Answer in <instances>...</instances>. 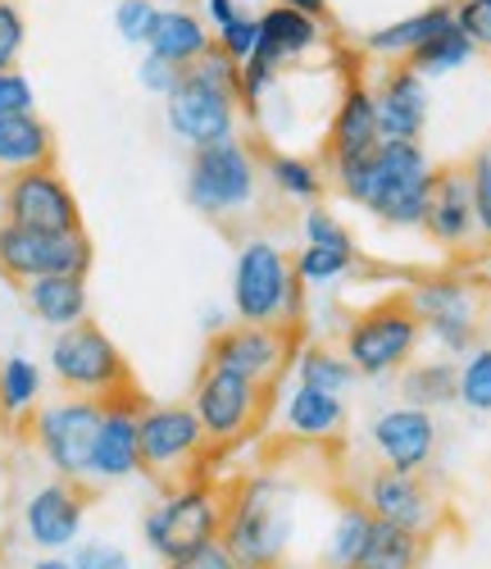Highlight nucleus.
Returning <instances> with one entry per match:
<instances>
[{
    "label": "nucleus",
    "mask_w": 491,
    "mask_h": 569,
    "mask_svg": "<svg viewBox=\"0 0 491 569\" xmlns=\"http://www.w3.org/2000/svg\"><path fill=\"white\" fill-rule=\"evenodd\" d=\"M328 192L369 210L382 228H419L432 192V160L419 141H378L369 156L328 169Z\"/></svg>",
    "instance_id": "f257e3e1"
},
{
    "label": "nucleus",
    "mask_w": 491,
    "mask_h": 569,
    "mask_svg": "<svg viewBox=\"0 0 491 569\" xmlns=\"http://www.w3.org/2000/svg\"><path fill=\"white\" fill-rule=\"evenodd\" d=\"M264 164H260V147L246 141L241 132L214 147H196L187 160V182L182 197L196 214H206L210 223H232L260 210L264 197Z\"/></svg>",
    "instance_id": "f03ea898"
},
{
    "label": "nucleus",
    "mask_w": 491,
    "mask_h": 569,
    "mask_svg": "<svg viewBox=\"0 0 491 569\" xmlns=\"http://www.w3.org/2000/svg\"><path fill=\"white\" fill-rule=\"evenodd\" d=\"M232 315L241 323H282L301 333L305 282L291 269V251L273 237H246L232 264Z\"/></svg>",
    "instance_id": "7ed1b4c3"
},
{
    "label": "nucleus",
    "mask_w": 491,
    "mask_h": 569,
    "mask_svg": "<svg viewBox=\"0 0 491 569\" xmlns=\"http://www.w3.org/2000/svg\"><path fill=\"white\" fill-rule=\"evenodd\" d=\"M219 542L241 569L282 565L291 542V501L273 479H246L228 488V519Z\"/></svg>",
    "instance_id": "20e7f679"
},
{
    "label": "nucleus",
    "mask_w": 491,
    "mask_h": 569,
    "mask_svg": "<svg viewBox=\"0 0 491 569\" xmlns=\"http://www.w3.org/2000/svg\"><path fill=\"white\" fill-rule=\"evenodd\" d=\"M223 519H228V488H219L210 479H191V483L169 488L160 506L146 510L141 538L160 565H173V560L191 556L196 547L219 542Z\"/></svg>",
    "instance_id": "39448f33"
},
{
    "label": "nucleus",
    "mask_w": 491,
    "mask_h": 569,
    "mask_svg": "<svg viewBox=\"0 0 491 569\" xmlns=\"http://www.w3.org/2000/svg\"><path fill=\"white\" fill-rule=\"evenodd\" d=\"M51 378H56V388L64 397H96V401H110V397L137 388L132 365L123 360L114 338L91 315L56 333V342H51Z\"/></svg>",
    "instance_id": "423d86ee"
},
{
    "label": "nucleus",
    "mask_w": 491,
    "mask_h": 569,
    "mask_svg": "<svg viewBox=\"0 0 491 569\" xmlns=\"http://www.w3.org/2000/svg\"><path fill=\"white\" fill-rule=\"evenodd\" d=\"M423 338V323L410 306L405 292H391L382 301H373L369 310L351 315L347 333H341V351L355 365L360 378H387V373H401Z\"/></svg>",
    "instance_id": "0eeeda50"
},
{
    "label": "nucleus",
    "mask_w": 491,
    "mask_h": 569,
    "mask_svg": "<svg viewBox=\"0 0 491 569\" xmlns=\"http://www.w3.org/2000/svg\"><path fill=\"white\" fill-rule=\"evenodd\" d=\"M210 451L214 447H210L191 406H178V401H169V406L146 401L141 406V473L151 483H160L164 492L178 483L201 479Z\"/></svg>",
    "instance_id": "6e6552de"
},
{
    "label": "nucleus",
    "mask_w": 491,
    "mask_h": 569,
    "mask_svg": "<svg viewBox=\"0 0 491 569\" xmlns=\"http://www.w3.org/2000/svg\"><path fill=\"white\" fill-rule=\"evenodd\" d=\"M101 410L106 401L96 397H64L28 415L23 429L56 479L91 483V447H96V429H101Z\"/></svg>",
    "instance_id": "1a4fd4ad"
},
{
    "label": "nucleus",
    "mask_w": 491,
    "mask_h": 569,
    "mask_svg": "<svg viewBox=\"0 0 491 569\" xmlns=\"http://www.w3.org/2000/svg\"><path fill=\"white\" fill-rule=\"evenodd\" d=\"M269 397H273V388L255 383V378L219 369V365H206L201 378H196L191 410H196V419H201L210 447L214 451H228V447L246 442L264 423Z\"/></svg>",
    "instance_id": "9d476101"
},
{
    "label": "nucleus",
    "mask_w": 491,
    "mask_h": 569,
    "mask_svg": "<svg viewBox=\"0 0 491 569\" xmlns=\"http://www.w3.org/2000/svg\"><path fill=\"white\" fill-rule=\"evenodd\" d=\"M423 333L451 356H469L482 333V288H473L469 278L441 273V278H419L405 292Z\"/></svg>",
    "instance_id": "9b49d317"
},
{
    "label": "nucleus",
    "mask_w": 491,
    "mask_h": 569,
    "mask_svg": "<svg viewBox=\"0 0 491 569\" xmlns=\"http://www.w3.org/2000/svg\"><path fill=\"white\" fill-rule=\"evenodd\" d=\"M91 237L82 232H41V228H19L0 219V278L23 288L32 278L51 273H91Z\"/></svg>",
    "instance_id": "f8f14e48"
},
{
    "label": "nucleus",
    "mask_w": 491,
    "mask_h": 569,
    "mask_svg": "<svg viewBox=\"0 0 491 569\" xmlns=\"http://www.w3.org/2000/svg\"><path fill=\"white\" fill-rule=\"evenodd\" d=\"M297 328H282V323H228L206 342V365H219V369H232V373H246L255 383L273 388L282 383L287 365L297 360Z\"/></svg>",
    "instance_id": "ddd939ff"
},
{
    "label": "nucleus",
    "mask_w": 491,
    "mask_h": 569,
    "mask_svg": "<svg viewBox=\"0 0 491 569\" xmlns=\"http://www.w3.org/2000/svg\"><path fill=\"white\" fill-rule=\"evenodd\" d=\"M0 219L41 232H82V206L56 164L0 178Z\"/></svg>",
    "instance_id": "4468645a"
},
{
    "label": "nucleus",
    "mask_w": 491,
    "mask_h": 569,
    "mask_svg": "<svg viewBox=\"0 0 491 569\" xmlns=\"http://www.w3.org/2000/svg\"><path fill=\"white\" fill-rule=\"evenodd\" d=\"M164 123L178 141L187 147H214V141H228L237 137L241 128V101L237 91L201 78V73H182V82L164 97Z\"/></svg>",
    "instance_id": "2eb2a0df"
},
{
    "label": "nucleus",
    "mask_w": 491,
    "mask_h": 569,
    "mask_svg": "<svg viewBox=\"0 0 491 569\" xmlns=\"http://www.w3.org/2000/svg\"><path fill=\"white\" fill-rule=\"evenodd\" d=\"M360 501L373 519H387V525H401L419 538H432L441 525V501L432 497V488L419 479V473H401V469H369V479L360 488Z\"/></svg>",
    "instance_id": "dca6fc26"
},
{
    "label": "nucleus",
    "mask_w": 491,
    "mask_h": 569,
    "mask_svg": "<svg viewBox=\"0 0 491 569\" xmlns=\"http://www.w3.org/2000/svg\"><path fill=\"white\" fill-rule=\"evenodd\" d=\"M141 388L119 392L101 410V429L91 447V483H123L141 473Z\"/></svg>",
    "instance_id": "f3484780"
},
{
    "label": "nucleus",
    "mask_w": 491,
    "mask_h": 569,
    "mask_svg": "<svg viewBox=\"0 0 491 569\" xmlns=\"http://www.w3.org/2000/svg\"><path fill=\"white\" fill-rule=\"evenodd\" d=\"M87 506H91V488L87 483H73V479L41 483L23 501V533H28V542L37 551H46V556H60L64 547L78 542Z\"/></svg>",
    "instance_id": "a211bd4d"
},
{
    "label": "nucleus",
    "mask_w": 491,
    "mask_h": 569,
    "mask_svg": "<svg viewBox=\"0 0 491 569\" xmlns=\"http://www.w3.org/2000/svg\"><path fill=\"white\" fill-rule=\"evenodd\" d=\"M369 442L378 451V465L423 473L437 456V419L423 406H391L369 423Z\"/></svg>",
    "instance_id": "6ab92c4d"
},
{
    "label": "nucleus",
    "mask_w": 491,
    "mask_h": 569,
    "mask_svg": "<svg viewBox=\"0 0 491 569\" xmlns=\"http://www.w3.org/2000/svg\"><path fill=\"white\" fill-rule=\"evenodd\" d=\"M382 141V128H378V106H373V87L364 78H347L341 97L332 106V119H328V132H323V169L332 164H347V160H360L369 156Z\"/></svg>",
    "instance_id": "aec40b11"
},
{
    "label": "nucleus",
    "mask_w": 491,
    "mask_h": 569,
    "mask_svg": "<svg viewBox=\"0 0 491 569\" xmlns=\"http://www.w3.org/2000/svg\"><path fill=\"white\" fill-rule=\"evenodd\" d=\"M419 228L447 251L473 247L478 214H473V192H469L464 164H432V192H428V210H423Z\"/></svg>",
    "instance_id": "412c9836"
},
{
    "label": "nucleus",
    "mask_w": 491,
    "mask_h": 569,
    "mask_svg": "<svg viewBox=\"0 0 491 569\" xmlns=\"http://www.w3.org/2000/svg\"><path fill=\"white\" fill-rule=\"evenodd\" d=\"M373 87V106H378V128L382 141H419L428 128V82L414 73L405 60L382 64Z\"/></svg>",
    "instance_id": "4be33fe9"
},
{
    "label": "nucleus",
    "mask_w": 491,
    "mask_h": 569,
    "mask_svg": "<svg viewBox=\"0 0 491 569\" xmlns=\"http://www.w3.org/2000/svg\"><path fill=\"white\" fill-rule=\"evenodd\" d=\"M328 32L319 19L301 14V10H287V6H273L260 14V46H255V56L269 64V69H291V64H301L305 56L323 51L328 46Z\"/></svg>",
    "instance_id": "5701e85b"
},
{
    "label": "nucleus",
    "mask_w": 491,
    "mask_h": 569,
    "mask_svg": "<svg viewBox=\"0 0 491 569\" xmlns=\"http://www.w3.org/2000/svg\"><path fill=\"white\" fill-rule=\"evenodd\" d=\"M210 46H214V28L187 6H160L156 28L146 37V51L178 64V69H191Z\"/></svg>",
    "instance_id": "b1692460"
},
{
    "label": "nucleus",
    "mask_w": 491,
    "mask_h": 569,
    "mask_svg": "<svg viewBox=\"0 0 491 569\" xmlns=\"http://www.w3.org/2000/svg\"><path fill=\"white\" fill-rule=\"evenodd\" d=\"M451 19H455V6H451V0H441V6H428V10L405 14V19H397V23H382V28H373V32L360 37V56H373V60H382V64L410 60L419 46H423L437 28H447Z\"/></svg>",
    "instance_id": "393cba45"
},
{
    "label": "nucleus",
    "mask_w": 491,
    "mask_h": 569,
    "mask_svg": "<svg viewBox=\"0 0 491 569\" xmlns=\"http://www.w3.org/2000/svg\"><path fill=\"white\" fill-rule=\"evenodd\" d=\"M56 164V132L37 110L28 114H0V178Z\"/></svg>",
    "instance_id": "a878e982"
},
{
    "label": "nucleus",
    "mask_w": 491,
    "mask_h": 569,
    "mask_svg": "<svg viewBox=\"0 0 491 569\" xmlns=\"http://www.w3.org/2000/svg\"><path fill=\"white\" fill-rule=\"evenodd\" d=\"M87 273H51V278H32L23 282V306L37 323L46 328H69L87 319Z\"/></svg>",
    "instance_id": "bb28decb"
},
{
    "label": "nucleus",
    "mask_w": 491,
    "mask_h": 569,
    "mask_svg": "<svg viewBox=\"0 0 491 569\" xmlns=\"http://www.w3.org/2000/svg\"><path fill=\"white\" fill-rule=\"evenodd\" d=\"M282 423H287V433H297L305 442H328L347 429V401L337 392L297 383V392H291L282 406Z\"/></svg>",
    "instance_id": "cd10ccee"
},
{
    "label": "nucleus",
    "mask_w": 491,
    "mask_h": 569,
    "mask_svg": "<svg viewBox=\"0 0 491 569\" xmlns=\"http://www.w3.org/2000/svg\"><path fill=\"white\" fill-rule=\"evenodd\" d=\"M264 164V182L269 192L282 201H297V206H319L328 192V169L323 160L297 156V151H260Z\"/></svg>",
    "instance_id": "c85d7f7f"
},
{
    "label": "nucleus",
    "mask_w": 491,
    "mask_h": 569,
    "mask_svg": "<svg viewBox=\"0 0 491 569\" xmlns=\"http://www.w3.org/2000/svg\"><path fill=\"white\" fill-rule=\"evenodd\" d=\"M423 556H428V538H419L401 525H387V519H373L355 569H419Z\"/></svg>",
    "instance_id": "c756f323"
},
{
    "label": "nucleus",
    "mask_w": 491,
    "mask_h": 569,
    "mask_svg": "<svg viewBox=\"0 0 491 569\" xmlns=\"http://www.w3.org/2000/svg\"><path fill=\"white\" fill-rule=\"evenodd\" d=\"M37 406H41V369L28 356H6L0 360V423L19 429Z\"/></svg>",
    "instance_id": "7c9ffc66"
},
{
    "label": "nucleus",
    "mask_w": 491,
    "mask_h": 569,
    "mask_svg": "<svg viewBox=\"0 0 491 569\" xmlns=\"http://www.w3.org/2000/svg\"><path fill=\"white\" fill-rule=\"evenodd\" d=\"M401 397L410 406L437 410V406H451L460 397V365L451 360H423V365H405L401 369Z\"/></svg>",
    "instance_id": "2f4dec72"
},
{
    "label": "nucleus",
    "mask_w": 491,
    "mask_h": 569,
    "mask_svg": "<svg viewBox=\"0 0 491 569\" xmlns=\"http://www.w3.org/2000/svg\"><path fill=\"white\" fill-rule=\"evenodd\" d=\"M297 383H305V388H323V392H351L355 383H360V373H355V365L347 360V351H332V347H323V342H314V347H301L297 351Z\"/></svg>",
    "instance_id": "473e14b6"
},
{
    "label": "nucleus",
    "mask_w": 491,
    "mask_h": 569,
    "mask_svg": "<svg viewBox=\"0 0 491 569\" xmlns=\"http://www.w3.org/2000/svg\"><path fill=\"white\" fill-rule=\"evenodd\" d=\"M478 56V46L460 32V23L451 19L447 28H437L423 46H419V51L405 60L414 73H423V78H441V73H455V69H464L469 60Z\"/></svg>",
    "instance_id": "72a5a7b5"
},
{
    "label": "nucleus",
    "mask_w": 491,
    "mask_h": 569,
    "mask_svg": "<svg viewBox=\"0 0 491 569\" xmlns=\"http://www.w3.org/2000/svg\"><path fill=\"white\" fill-rule=\"evenodd\" d=\"M369 529H373V515L364 510V501H347L332 519V533H328V547H323V565L328 569H355L364 542H369Z\"/></svg>",
    "instance_id": "f704fd0d"
},
{
    "label": "nucleus",
    "mask_w": 491,
    "mask_h": 569,
    "mask_svg": "<svg viewBox=\"0 0 491 569\" xmlns=\"http://www.w3.org/2000/svg\"><path fill=\"white\" fill-rule=\"evenodd\" d=\"M355 251H341V247H314L305 242L301 251H291V269H297L301 282H337L341 273H351Z\"/></svg>",
    "instance_id": "c9c22d12"
},
{
    "label": "nucleus",
    "mask_w": 491,
    "mask_h": 569,
    "mask_svg": "<svg viewBox=\"0 0 491 569\" xmlns=\"http://www.w3.org/2000/svg\"><path fill=\"white\" fill-rule=\"evenodd\" d=\"M460 406L473 415H491V347H473L460 365Z\"/></svg>",
    "instance_id": "e433bc0d"
},
{
    "label": "nucleus",
    "mask_w": 491,
    "mask_h": 569,
    "mask_svg": "<svg viewBox=\"0 0 491 569\" xmlns=\"http://www.w3.org/2000/svg\"><path fill=\"white\" fill-rule=\"evenodd\" d=\"M464 173H469V192H473V214H478V237L491 242V141L464 160Z\"/></svg>",
    "instance_id": "4c0bfd02"
},
{
    "label": "nucleus",
    "mask_w": 491,
    "mask_h": 569,
    "mask_svg": "<svg viewBox=\"0 0 491 569\" xmlns=\"http://www.w3.org/2000/svg\"><path fill=\"white\" fill-rule=\"evenodd\" d=\"M301 232H305V242H314V247H341V251H355L351 228L341 223L332 210H323V206H305V214H301Z\"/></svg>",
    "instance_id": "58836bf2"
},
{
    "label": "nucleus",
    "mask_w": 491,
    "mask_h": 569,
    "mask_svg": "<svg viewBox=\"0 0 491 569\" xmlns=\"http://www.w3.org/2000/svg\"><path fill=\"white\" fill-rule=\"evenodd\" d=\"M156 14H160L156 0H114V32H119V41L146 46V37H151V28H156Z\"/></svg>",
    "instance_id": "ea45409f"
},
{
    "label": "nucleus",
    "mask_w": 491,
    "mask_h": 569,
    "mask_svg": "<svg viewBox=\"0 0 491 569\" xmlns=\"http://www.w3.org/2000/svg\"><path fill=\"white\" fill-rule=\"evenodd\" d=\"M214 46H219L223 56H232L237 64H246V60L255 56V46H260V14H246V10H241L228 28L214 32Z\"/></svg>",
    "instance_id": "a19ab883"
},
{
    "label": "nucleus",
    "mask_w": 491,
    "mask_h": 569,
    "mask_svg": "<svg viewBox=\"0 0 491 569\" xmlns=\"http://www.w3.org/2000/svg\"><path fill=\"white\" fill-rule=\"evenodd\" d=\"M23 46H28V19L19 0H0V69H19Z\"/></svg>",
    "instance_id": "79ce46f5"
},
{
    "label": "nucleus",
    "mask_w": 491,
    "mask_h": 569,
    "mask_svg": "<svg viewBox=\"0 0 491 569\" xmlns=\"http://www.w3.org/2000/svg\"><path fill=\"white\" fill-rule=\"evenodd\" d=\"M455 23L478 51H491V0H455Z\"/></svg>",
    "instance_id": "37998d69"
},
{
    "label": "nucleus",
    "mask_w": 491,
    "mask_h": 569,
    "mask_svg": "<svg viewBox=\"0 0 491 569\" xmlns=\"http://www.w3.org/2000/svg\"><path fill=\"white\" fill-rule=\"evenodd\" d=\"M182 73L187 69H178V64H169V60H160V56H151V51H146L141 56V64H137V82L146 87V91H151V97H169V91L182 82Z\"/></svg>",
    "instance_id": "c03bdc74"
},
{
    "label": "nucleus",
    "mask_w": 491,
    "mask_h": 569,
    "mask_svg": "<svg viewBox=\"0 0 491 569\" xmlns=\"http://www.w3.org/2000/svg\"><path fill=\"white\" fill-rule=\"evenodd\" d=\"M28 110H37V91H32L28 73L0 69V114H28Z\"/></svg>",
    "instance_id": "a18cd8bd"
},
{
    "label": "nucleus",
    "mask_w": 491,
    "mask_h": 569,
    "mask_svg": "<svg viewBox=\"0 0 491 569\" xmlns=\"http://www.w3.org/2000/svg\"><path fill=\"white\" fill-rule=\"evenodd\" d=\"M73 569H132V560L114 542H82L73 547Z\"/></svg>",
    "instance_id": "49530a36"
},
{
    "label": "nucleus",
    "mask_w": 491,
    "mask_h": 569,
    "mask_svg": "<svg viewBox=\"0 0 491 569\" xmlns=\"http://www.w3.org/2000/svg\"><path fill=\"white\" fill-rule=\"evenodd\" d=\"M164 569H241V565L232 560V551L223 542H206V547H196L191 556H182V560H173Z\"/></svg>",
    "instance_id": "de8ad7c7"
},
{
    "label": "nucleus",
    "mask_w": 491,
    "mask_h": 569,
    "mask_svg": "<svg viewBox=\"0 0 491 569\" xmlns=\"http://www.w3.org/2000/svg\"><path fill=\"white\" fill-rule=\"evenodd\" d=\"M201 10H206V23L219 32L241 14V0H201Z\"/></svg>",
    "instance_id": "09e8293b"
},
{
    "label": "nucleus",
    "mask_w": 491,
    "mask_h": 569,
    "mask_svg": "<svg viewBox=\"0 0 491 569\" xmlns=\"http://www.w3.org/2000/svg\"><path fill=\"white\" fill-rule=\"evenodd\" d=\"M278 6H287V10H301V14L319 19L323 28H332V6H328V0H278Z\"/></svg>",
    "instance_id": "8fccbe9b"
},
{
    "label": "nucleus",
    "mask_w": 491,
    "mask_h": 569,
    "mask_svg": "<svg viewBox=\"0 0 491 569\" xmlns=\"http://www.w3.org/2000/svg\"><path fill=\"white\" fill-rule=\"evenodd\" d=\"M201 328H206V338H214L219 328H228V315H223V310H206V315H201Z\"/></svg>",
    "instance_id": "3c124183"
},
{
    "label": "nucleus",
    "mask_w": 491,
    "mask_h": 569,
    "mask_svg": "<svg viewBox=\"0 0 491 569\" xmlns=\"http://www.w3.org/2000/svg\"><path fill=\"white\" fill-rule=\"evenodd\" d=\"M28 569H73V560H60V556H46V551H41Z\"/></svg>",
    "instance_id": "603ef678"
},
{
    "label": "nucleus",
    "mask_w": 491,
    "mask_h": 569,
    "mask_svg": "<svg viewBox=\"0 0 491 569\" xmlns=\"http://www.w3.org/2000/svg\"><path fill=\"white\" fill-rule=\"evenodd\" d=\"M487 264H491V242H487Z\"/></svg>",
    "instance_id": "864d4df0"
},
{
    "label": "nucleus",
    "mask_w": 491,
    "mask_h": 569,
    "mask_svg": "<svg viewBox=\"0 0 491 569\" xmlns=\"http://www.w3.org/2000/svg\"><path fill=\"white\" fill-rule=\"evenodd\" d=\"M269 569H287V565H269Z\"/></svg>",
    "instance_id": "5fc2aeb1"
}]
</instances>
